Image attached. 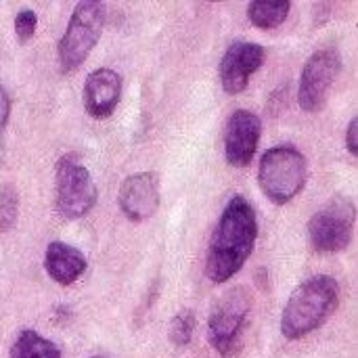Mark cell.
<instances>
[{"label": "cell", "instance_id": "1", "mask_svg": "<svg viewBox=\"0 0 358 358\" xmlns=\"http://www.w3.org/2000/svg\"><path fill=\"white\" fill-rule=\"evenodd\" d=\"M256 239H258L256 210L245 197L235 195L224 206L208 245V256H206L208 279L218 285L231 281L252 256Z\"/></svg>", "mask_w": 358, "mask_h": 358}, {"label": "cell", "instance_id": "2", "mask_svg": "<svg viewBox=\"0 0 358 358\" xmlns=\"http://www.w3.org/2000/svg\"><path fill=\"white\" fill-rule=\"evenodd\" d=\"M340 285L329 275H315L294 289L283 315L281 334L285 340H302L327 323V319L338 310Z\"/></svg>", "mask_w": 358, "mask_h": 358}, {"label": "cell", "instance_id": "3", "mask_svg": "<svg viewBox=\"0 0 358 358\" xmlns=\"http://www.w3.org/2000/svg\"><path fill=\"white\" fill-rule=\"evenodd\" d=\"M308 180V162L298 147H271L258 168V182L262 193L275 206H285L302 193Z\"/></svg>", "mask_w": 358, "mask_h": 358}, {"label": "cell", "instance_id": "4", "mask_svg": "<svg viewBox=\"0 0 358 358\" xmlns=\"http://www.w3.org/2000/svg\"><path fill=\"white\" fill-rule=\"evenodd\" d=\"M105 4L94 0H84L73 6L69 23L59 40L57 57L63 73L76 71L99 44L103 27H105Z\"/></svg>", "mask_w": 358, "mask_h": 358}, {"label": "cell", "instance_id": "5", "mask_svg": "<svg viewBox=\"0 0 358 358\" xmlns=\"http://www.w3.org/2000/svg\"><path fill=\"white\" fill-rule=\"evenodd\" d=\"M99 199L96 185L84 164L63 155L55 166V208L63 220L84 218Z\"/></svg>", "mask_w": 358, "mask_h": 358}, {"label": "cell", "instance_id": "6", "mask_svg": "<svg viewBox=\"0 0 358 358\" xmlns=\"http://www.w3.org/2000/svg\"><path fill=\"white\" fill-rule=\"evenodd\" d=\"M250 310L252 300L243 287H235L218 300L208 321V340L220 357H233L241 348Z\"/></svg>", "mask_w": 358, "mask_h": 358}, {"label": "cell", "instance_id": "7", "mask_svg": "<svg viewBox=\"0 0 358 358\" xmlns=\"http://www.w3.org/2000/svg\"><path fill=\"white\" fill-rule=\"evenodd\" d=\"M357 208L346 197L331 199L308 220V241L317 254L344 252L355 233Z\"/></svg>", "mask_w": 358, "mask_h": 358}, {"label": "cell", "instance_id": "8", "mask_svg": "<svg viewBox=\"0 0 358 358\" xmlns=\"http://www.w3.org/2000/svg\"><path fill=\"white\" fill-rule=\"evenodd\" d=\"M342 71V55L336 46L315 50L302 67L298 103L306 113H319L327 105L331 86Z\"/></svg>", "mask_w": 358, "mask_h": 358}, {"label": "cell", "instance_id": "9", "mask_svg": "<svg viewBox=\"0 0 358 358\" xmlns=\"http://www.w3.org/2000/svg\"><path fill=\"white\" fill-rule=\"evenodd\" d=\"M266 61V48L256 42H233L220 61V84L227 94H241Z\"/></svg>", "mask_w": 358, "mask_h": 358}, {"label": "cell", "instance_id": "10", "mask_svg": "<svg viewBox=\"0 0 358 358\" xmlns=\"http://www.w3.org/2000/svg\"><path fill=\"white\" fill-rule=\"evenodd\" d=\"M159 201V176L155 172H136L128 176L117 193V206L132 222L149 220L157 212Z\"/></svg>", "mask_w": 358, "mask_h": 358}, {"label": "cell", "instance_id": "11", "mask_svg": "<svg viewBox=\"0 0 358 358\" xmlns=\"http://www.w3.org/2000/svg\"><path fill=\"white\" fill-rule=\"evenodd\" d=\"M262 134V122L254 111L237 109L227 124L224 157L233 168H245L254 159Z\"/></svg>", "mask_w": 358, "mask_h": 358}, {"label": "cell", "instance_id": "12", "mask_svg": "<svg viewBox=\"0 0 358 358\" xmlns=\"http://www.w3.org/2000/svg\"><path fill=\"white\" fill-rule=\"evenodd\" d=\"M122 76L115 69L99 67L86 76L84 82V107L94 120H107L117 109L122 99Z\"/></svg>", "mask_w": 358, "mask_h": 358}, {"label": "cell", "instance_id": "13", "mask_svg": "<svg viewBox=\"0 0 358 358\" xmlns=\"http://www.w3.org/2000/svg\"><path fill=\"white\" fill-rule=\"evenodd\" d=\"M44 268L57 285L69 287L86 273L88 260L78 248L63 241H50L44 252Z\"/></svg>", "mask_w": 358, "mask_h": 358}, {"label": "cell", "instance_id": "14", "mask_svg": "<svg viewBox=\"0 0 358 358\" xmlns=\"http://www.w3.org/2000/svg\"><path fill=\"white\" fill-rule=\"evenodd\" d=\"M292 10L289 0H254L248 4V17L258 29L279 27Z\"/></svg>", "mask_w": 358, "mask_h": 358}, {"label": "cell", "instance_id": "15", "mask_svg": "<svg viewBox=\"0 0 358 358\" xmlns=\"http://www.w3.org/2000/svg\"><path fill=\"white\" fill-rule=\"evenodd\" d=\"M8 358H61V350L57 344L40 336L38 331L25 329L10 346Z\"/></svg>", "mask_w": 358, "mask_h": 358}, {"label": "cell", "instance_id": "16", "mask_svg": "<svg viewBox=\"0 0 358 358\" xmlns=\"http://www.w3.org/2000/svg\"><path fill=\"white\" fill-rule=\"evenodd\" d=\"M19 191L15 189V185H0V235L15 229L19 218Z\"/></svg>", "mask_w": 358, "mask_h": 358}, {"label": "cell", "instance_id": "17", "mask_svg": "<svg viewBox=\"0 0 358 358\" xmlns=\"http://www.w3.org/2000/svg\"><path fill=\"white\" fill-rule=\"evenodd\" d=\"M195 325H197V321H195L193 310H180V313L172 319L170 329H168V338H170L172 346H176V348L189 346L191 340H193Z\"/></svg>", "mask_w": 358, "mask_h": 358}, {"label": "cell", "instance_id": "18", "mask_svg": "<svg viewBox=\"0 0 358 358\" xmlns=\"http://www.w3.org/2000/svg\"><path fill=\"white\" fill-rule=\"evenodd\" d=\"M38 29V15L36 10L31 8H21L17 15H15V34H17V40L21 44L29 42L34 38Z\"/></svg>", "mask_w": 358, "mask_h": 358}, {"label": "cell", "instance_id": "19", "mask_svg": "<svg viewBox=\"0 0 358 358\" xmlns=\"http://www.w3.org/2000/svg\"><path fill=\"white\" fill-rule=\"evenodd\" d=\"M8 117H10V96L4 90V86L0 84V136H2V130L6 126Z\"/></svg>", "mask_w": 358, "mask_h": 358}, {"label": "cell", "instance_id": "20", "mask_svg": "<svg viewBox=\"0 0 358 358\" xmlns=\"http://www.w3.org/2000/svg\"><path fill=\"white\" fill-rule=\"evenodd\" d=\"M358 120H352L348 124V130H346V149L350 151V155H357L358 153Z\"/></svg>", "mask_w": 358, "mask_h": 358}, {"label": "cell", "instance_id": "21", "mask_svg": "<svg viewBox=\"0 0 358 358\" xmlns=\"http://www.w3.org/2000/svg\"><path fill=\"white\" fill-rule=\"evenodd\" d=\"M2 162H4V141L0 136V166H2Z\"/></svg>", "mask_w": 358, "mask_h": 358}, {"label": "cell", "instance_id": "22", "mask_svg": "<svg viewBox=\"0 0 358 358\" xmlns=\"http://www.w3.org/2000/svg\"><path fill=\"white\" fill-rule=\"evenodd\" d=\"M92 358H107V357H92Z\"/></svg>", "mask_w": 358, "mask_h": 358}]
</instances>
